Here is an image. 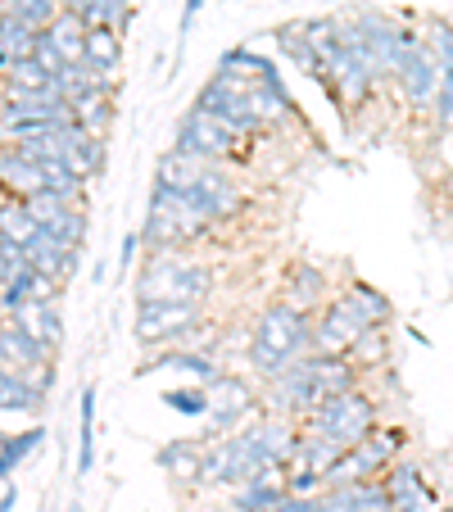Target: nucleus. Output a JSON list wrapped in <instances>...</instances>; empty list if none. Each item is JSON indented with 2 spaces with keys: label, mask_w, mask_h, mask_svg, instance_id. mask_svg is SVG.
Listing matches in <instances>:
<instances>
[{
  "label": "nucleus",
  "mask_w": 453,
  "mask_h": 512,
  "mask_svg": "<svg viewBox=\"0 0 453 512\" xmlns=\"http://www.w3.org/2000/svg\"><path fill=\"white\" fill-rule=\"evenodd\" d=\"M46 445V426H28V431H19V435H0V481H10L14 476V467L23 463V458L32 454V449H41Z\"/></svg>",
  "instance_id": "nucleus-29"
},
{
  "label": "nucleus",
  "mask_w": 453,
  "mask_h": 512,
  "mask_svg": "<svg viewBox=\"0 0 453 512\" xmlns=\"http://www.w3.org/2000/svg\"><path fill=\"white\" fill-rule=\"evenodd\" d=\"M64 145H68L64 159L78 168L82 177H96L100 168H105V136L87 132V127H78V123H68L64 127Z\"/></svg>",
  "instance_id": "nucleus-25"
},
{
  "label": "nucleus",
  "mask_w": 453,
  "mask_h": 512,
  "mask_svg": "<svg viewBox=\"0 0 453 512\" xmlns=\"http://www.w3.org/2000/svg\"><path fill=\"white\" fill-rule=\"evenodd\" d=\"M386 494L395 512H435V494L422 481L413 463H390L386 467Z\"/></svg>",
  "instance_id": "nucleus-16"
},
{
  "label": "nucleus",
  "mask_w": 453,
  "mask_h": 512,
  "mask_svg": "<svg viewBox=\"0 0 453 512\" xmlns=\"http://www.w3.org/2000/svg\"><path fill=\"white\" fill-rule=\"evenodd\" d=\"M50 73L37 64V59H14L10 68H5V87H19V91H50Z\"/></svg>",
  "instance_id": "nucleus-37"
},
{
  "label": "nucleus",
  "mask_w": 453,
  "mask_h": 512,
  "mask_svg": "<svg viewBox=\"0 0 453 512\" xmlns=\"http://www.w3.org/2000/svg\"><path fill=\"white\" fill-rule=\"evenodd\" d=\"M435 512H453V508H435Z\"/></svg>",
  "instance_id": "nucleus-48"
},
{
  "label": "nucleus",
  "mask_w": 453,
  "mask_h": 512,
  "mask_svg": "<svg viewBox=\"0 0 453 512\" xmlns=\"http://www.w3.org/2000/svg\"><path fill=\"white\" fill-rule=\"evenodd\" d=\"M5 318L14 322V327H23L32 340H37L41 349H46L50 358L59 354V345H64V318H59V304L55 300H32V304H19V309H10Z\"/></svg>",
  "instance_id": "nucleus-15"
},
{
  "label": "nucleus",
  "mask_w": 453,
  "mask_h": 512,
  "mask_svg": "<svg viewBox=\"0 0 453 512\" xmlns=\"http://www.w3.org/2000/svg\"><path fill=\"white\" fill-rule=\"evenodd\" d=\"M313 322L309 313H299L295 304L277 300L268 304V309L259 313V322H254V336H250V349H245V358H250V368L254 377H277L281 368H290L295 358H304L313 349L309 340Z\"/></svg>",
  "instance_id": "nucleus-4"
},
{
  "label": "nucleus",
  "mask_w": 453,
  "mask_h": 512,
  "mask_svg": "<svg viewBox=\"0 0 453 512\" xmlns=\"http://www.w3.org/2000/svg\"><path fill=\"white\" fill-rule=\"evenodd\" d=\"M164 404L182 417H204L209 413V390H195V386H177V390H164Z\"/></svg>",
  "instance_id": "nucleus-38"
},
{
  "label": "nucleus",
  "mask_w": 453,
  "mask_h": 512,
  "mask_svg": "<svg viewBox=\"0 0 453 512\" xmlns=\"http://www.w3.org/2000/svg\"><path fill=\"white\" fill-rule=\"evenodd\" d=\"M272 512H322V494H281V503Z\"/></svg>",
  "instance_id": "nucleus-42"
},
{
  "label": "nucleus",
  "mask_w": 453,
  "mask_h": 512,
  "mask_svg": "<svg viewBox=\"0 0 453 512\" xmlns=\"http://www.w3.org/2000/svg\"><path fill=\"white\" fill-rule=\"evenodd\" d=\"M164 368H173V372H191L195 381H204V386H209V381H218V363H213L209 354H200V349H173L168 345L164 354L155 358V363H141V368H136V377H145V372H164Z\"/></svg>",
  "instance_id": "nucleus-24"
},
{
  "label": "nucleus",
  "mask_w": 453,
  "mask_h": 512,
  "mask_svg": "<svg viewBox=\"0 0 453 512\" xmlns=\"http://www.w3.org/2000/svg\"><path fill=\"white\" fill-rule=\"evenodd\" d=\"M354 386H358V368L345 354H313L309 349L290 368H281L277 377H268V404L281 417H299L309 408H318L322 399L345 395Z\"/></svg>",
  "instance_id": "nucleus-2"
},
{
  "label": "nucleus",
  "mask_w": 453,
  "mask_h": 512,
  "mask_svg": "<svg viewBox=\"0 0 453 512\" xmlns=\"http://www.w3.org/2000/svg\"><path fill=\"white\" fill-rule=\"evenodd\" d=\"M46 390L32 386V377L0 368V413H41Z\"/></svg>",
  "instance_id": "nucleus-27"
},
{
  "label": "nucleus",
  "mask_w": 453,
  "mask_h": 512,
  "mask_svg": "<svg viewBox=\"0 0 453 512\" xmlns=\"http://www.w3.org/2000/svg\"><path fill=\"white\" fill-rule=\"evenodd\" d=\"M14 503H19V490H14V485H5V494H0V512H10Z\"/></svg>",
  "instance_id": "nucleus-46"
},
{
  "label": "nucleus",
  "mask_w": 453,
  "mask_h": 512,
  "mask_svg": "<svg viewBox=\"0 0 453 512\" xmlns=\"http://www.w3.org/2000/svg\"><path fill=\"white\" fill-rule=\"evenodd\" d=\"M32 59H37L41 68H46L50 78H55L59 68H64V59H59V50H55V46H50V41H46V32H41V37H37V50H32Z\"/></svg>",
  "instance_id": "nucleus-44"
},
{
  "label": "nucleus",
  "mask_w": 453,
  "mask_h": 512,
  "mask_svg": "<svg viewBox=\"0 0 453 512\" xmlns=\"http://www.w3.org/2000/svg\"><path fill=\"white\" fill-rule=\"evenodd\" d=\"M372 422H376L372 399L354 386V390H345V395H331V399H322L318 408H309V431L304 435H322L331 445L349 449L372 431Z\"/></svg>",
  "instance_id": "nucleus-8"
},
{
  "label": "nucleus",
  "mask_w": 453,
  "mask_h": 512,
  "mask_svg": "<svg viewBox=\"0 0 453 512\" xmlns=\"http://www.w3.org/2000/svg\"><path fill=\"white\" fill-rule=\"evenodd\" d=\"M82 23L87 28H114V32H127V23H132V0H87L82 5Z\"/></svg>",
  "instance_id": "nucleus-32"
},
{
  "label": "nucleus",
  "mask_w": 453,
  "mask_h": 512,
  "mask_svg": "<svg viewBox=\"0 0 453 512\" xmlns=\"http://www.w3.org/2000/svg\"><path fill=\"white\" fill-rule=\"evenodd\" d=\"M354 28H358V37L367 41V50H372L376 68H381V78H395L399 64H404V55H408V46L417 41V32L399 28L390 14H376V10L354 14Z\"/></svg>",
  "instance_id": "nucleus-11"
},
{
  "label": "nucleus",
  "mask_w": 453,
  "mask_h": 512,
  "mask_svg": "<svg viewBox=\"0 0 453 512\" xmlns=\"http://www.w3.org/2000/svg\"><path fill=\"white\" fill-rule=\"evenodd\" d=\"M23 259H28L41 277H50V281H59V286H64V281L78 272L82 254H78V245L59 241V236H50V232H37L28 245H23Z\"/></svg>",
  "instance_id": "nucleus-14"
},
{
  "label": "nucleus",
  "mask_w": 453,
  "mask_h": 512,
  "mask_svg": "<svg viewBox=\"0 0 453 512\" xmlns=\"http://www.w3.org/2000/svg\"><path fill=\"white\" fill-rule=\"evenodd\" d=\"M5 68H10V59H5V55H0V73H5Z\"/></svg>",
  "instance_id": "nucleus-47"
},
{
  "label": "nucleus",
  "mask_w": 453,
  "mask_h": 512,
  "mask_svg": "<svg viewBox=\"0 0 453 512\" xmlns=\"http://www.w3.org/2000/svg\"><path fill=\"white\" fill-rule=\"evenodd\" d=\"M286 494V476H263V481H245L236 485L232 494V508L236 512H272Z\"/></svg>",
  "instance_id": "nucleus-28"
},
{
  "label": "nucleus",
  "mask_w": 453,
  "mask_h": 512,
  "mask_svg": "<svg viewBox=\"0 0 453 512\" xmlns=\"http://www.w3.org/2000/svg\"><path fill=\"white\" fill-rule=\"evenodd\" d=\"M272 37H277V50L299 68V73H309V78H322V50L313 46V37L304 32V23H295V28H277Z\"/></svg>",
  "instance_id": "nucleus-26"
},
{
  "label": "nucleus",
  "mask_w": 453,
  "mask_h": 512,
  "mask_svg": "<svg viewBox=\"0 0 453 512\" xmlns=\"http://www.w3.org/2000/svg\"><path fill=\"white\" fill-rule=\"evenodd\" d=\"M435 118H440L444 127H453V68H444L440 73V91H435Z\"/></svg>",
  "instance_id": "nucleus-40"
},
{
  "label": "nucleus",
  "mask_w": 453,
  "mask_h": 512,
  "mask_svg": "<svg viewBox=\"0 0 453 512\" xmlns=\"http://www.w3.org/2000/svg\"><path fill=\"white\" fill-rule=\"evenodd\" d=\"M327 272L313 268V263H295V268L286 272V304H295L299 313H313L318 304H327Z\"/></svg>",
  "instance_id": "nucleus-20"
},
{
  "label": "nucleus",
  "mask_w": 453,
  "mask_h": 512,
  "mask_svg": "<svg viewBox=\"0 0 453 512\" xmlns=\"http://www.w3.org/2000/svg\"><path fill=\"white\" fill-rule=\"evenodd\" d=\"M209 440H222V435L241 431L254 417V390L245 377H232V372H218V381H209Z\"/></svg>",
  "instance_id": "nucleus-10"
},
{
  "label": "nucleus",
  "mask_w": 453,
  "mask_h": 512,
  "mask_svg": "<svg viewBox=\"0 0 453 512\" xmlns=\"http://www.w3.org/2000/svg\"><path fill=\"white\" fill-rule=\"evenodd\" d=\"M68 109H73V123L78 127H87V132H96V136H109V127H114V82H96L87 96H78Z\"/></svg>",
  "instance_id": "nucleus-21"
},
{
  "label": "nucleus",
  "mask_w": 453,
  "mask_h": 512,
  "mask_svg": "<svg viewBox=\"0 0 453 512\" xmlns=\"http://www.w3.org/2000/svg\"><path fill=\"white\" fill-rule=\"evenodd\" d=\"M299 449V431L290 417L272 413L263 422H245L241 431L222 435L218 445L200 458V481L209 485H245L263 476H281Z\"/></svg>",
  "instance_id": "nucleus-1"
},
{
  "label": "nucleus",
  "mask_w": 453,
  "mask_h": 512,
  "mask_svg": "<svg viewBox=\"0 0 453 512\" xmlns=\"http://www.w3.org/2000/svg\"><path fill=\"white\" fill-rule=\"evenodd\" d=\"M440 73H444V68L435 64V55L426 50V41L417 37L413 46H408L404 64H399L395 82L404 87V96H408V105H413V109H431L435 105V91H440Z\"/></svg>",
  "instance_id": "nucleus-13"
},
{
  "label": "nucleus",
  "mask_w": 453,
  "mask_h": 512,
  "mask_svg": "<svg viewBox=\"0 0 453 512\" xmlns=\"http://www.w3.org/2000/svg\"><path fill=\"white\" fill-rule=\"evenodd\" d=\"M0 14H14L19 23L41 32L59 14V0H0Z\"/></svg>",
  "instance_id": "nucleus-36"
},
{
  "label": "nucleus",
  "mask_w": 453,
  "mask_h": 512,
  "mask_svg": "<svg viewBox=\"0 0 453 512\" xmlns=\"http://www.w3.org/2000/svg\"><path fill=\"white\" fill-rule=\"evenodd\" d=\"M200 10H204V0H186V5H182V23H177V68H182L186 37H191V28H195V19H200Z\"/></svg>",
  "instance_id": "nucleus-41"
},
{
  "label": "nucleus",
  "mask_w": 453,
  "mask_h": 512,
  "mask_svg": "<svg viewBox=\"0 0 453 512\" xmlns=\"http://www.w3.org/2000/svg\"><path fill=\"white\" fill-rule=\"evenodd\" d=\"M96 467V386L82 390L78 404V476Z\"/></svg>",
  "instance_id": "nucleus-30"
},
{
  "label": "nucleus",
  "mask_w": 453,
  "mask_h": 512,
  "mask_svg": "<svg viewBox=\"0 0 453 512\" xmlns=\"http://www.w3.org/2000/svg\"><path fill=\"white\" fill-rule=\"evenodd\" d=\"M173 145L186 150V155L209 159V164H227V159L241 155V136L200 105H191L182 114V123H177V132H173Z\"/></svg>",
  "instance_id": "nucleus-9"
},
{
  "label": "nucleus",
  "mask_w": 453,
  "mask_h": 512,
  "mask_svg": "<svg viewBox=\"0 0 453 512\" xmlns=\"http://www.w3.org/2000/svg\"><path fill=\"white\" fill-rule=\"evenodd\" d=\"M209 232V223H204L200 213L191 209V200H186V191H173V186H150V209H145V227L136 236H141L145 250H182V245L200 241V236Z\"/></svg>",
  "instance_id": "nucleus-5"
},
{
  "label": "nucleus",
  "mask_w": 453,
  "mask_h": 512,
  "mask_svg": "<svg viewBox=\"0 0 453 512\" xmlns=\"http://www.w3.org/2000/svg\"><path fill=\"white\" fill-rule=\"evenodd\" d=\"M136 250H141V236L127 232V236H123V254H118V263H123V268H132V263H136Z\"/></svg>",
  "instance_id": "nucleus-45"
},
{
  "label": "nucleus",
  "mask_w": 453,
  "mask_h": 512,
  "mask_svg": "<svg viewBox=\"0 0 453 512\" xmlns=\"http://www.w3.org/2000/svg\"><path fill=\"white\" fill-rule=\"evenodd\" d=\"M37 232L41 227H37V218H32L28 200H10V195H5V200H0V236L14 245H28Z\"/></svg>",
  "instance_id": "nucleus-31"
},
{
  "label": "nucleus",
  "mask_w": 453,
  "mask_h": 512,
  "mask_svg": "<svg viewBox=\"0 0 453 512\" xmlns=\"http://www.w3.org/2000/svg\"><path fill=\"white\" fill-rule=\"evenodd\" d=\"M386 318H390V300L381 290L358 281L345 295H336V300L327 304V313L313 322V331H309L313 354H349L367 331L386 327Z\"/></svg>",
  "instance_id": "nucleus-3"
},
{
  "label": "nucleus",
  "mask_w": 453,
  "mask_h": 512,
  "mask_svg": "<svg viewBox=\"0 0 453 512\" xmlns=\"http://www.w3.org/2000/svg\"><path fill=\"white\" fill-rule=\"evenodd\" d=\"M37 28H28V23H19L14 14H0V55L10 59H32V50H37Z\"/></svg>",
  "instance_id": "nucleus-33"
},
{
  "label": "nucleus",
  "mask_w": 453,
  "mask_h": 512,
  "mask_svg": "<svg viewBox=\"0 0 453 512\" xmlns=\"http://www.w3.org/2000/svg\"><path fill=\"white\" fill-rule=\"evenodd\" d=\"M19 263H23V245H14V241H5V236H0V286L10 281V272L19 268Z\"/></svg>",
  "instance_id": "nucleus-43"
},
{
  "label": "nucleus",
  "mask_w": 453,
  "mask_h": 512,
  "mask_svg": "<svg viewBox=\"0 0 453 512\" xmlns=\"http://www.w3.org/2000/svg\"><path fill=\"white\" fill-rule=\"evenodd\" d=\"M41 32H46V41L59 50L64 64H82V50H87V23H82L78 10H59Z\"/></svg>",
  "instance_id": "nucleus-23"
},
{
  "label": "nucleus",
  "mask_w": 453,
  "mask_h": 512,
  "mask_svg": "<svg viewBox=\"0 0 453 512\" xmlns=\"http://www.w3.org/2000/svg\"><path fill=\"white\" fill-rule=\"evenodd\" d=\"M204 327V309L191 300H136V313H132V336L141 345H155V349H168V345H182L186 336Z\"/></svg>",
  "instance_id": "nucleus-7"
},
{
  "label": "nucleus",
  "mask_w": 453,
  "mask_h": 512,
  "mask_svg": "<svg viewBox=\"0 0 453 512\" xmlns=\"http://www.w3.org/2000/svg\"><path fill=\"white\" fill-rule=\"evenodd\" d=\"M209 159H200V155H186V150H177V145H168L164 155H159V164H155V182L159 186H173V191H191L195 182H200L204 173H209Z\"/></svg>",
  "instance_id": "nucleus-22"
},
{
  "label": "nucleus",
  "mask_w": 453,
  "mask_h": 512,
  "mask_svg": "<svg viewBox=\"0 0 453 512\" xmlns=\"http://www.w3.org/2000/svg\"><path fill=\"white\" fill-rule=\"evenodd\" d=\"M200 445H191V440H168L164 449H159V467L164 472H173V476H200Z\"/></svg>",
  "instance_id": "nucleus-35"
},
{
  "label": "nucleus",
  "mask_w": 453,
  "mask_h": 512,
  "mask_svg": "<svg viewBox=\"0 0 453 512\" xmlns=\"http://www.w3.org/2000/svg\"><path fill=\"white\" fill-rule=\"evenodd\" d=\"M32 300H59V281L41 277L37 268H32L28 259L19 263V268L10 272V281L0 286V313L19 309V304H32Z\"/></svg>",
  "instance_id": "nucleus-17"
},
{
  "label": "nucleus",
  "mask_w": 453,
  "mask_h": 512,
  "mask_svg": "<svg viewBox=\"0 0 453 512\" xmlns=\"http://www.w3.org/2000/svg\"><path fill=\"white\" fill-rule=\"evenodd\" d=\"M41 363H50L46 349H41L23 327H14L10 318L0 322V368H10V372H23V377H32V372L41 368Z\"/></svg>",
  "instance_id": "nucleus-18"
},
{
  "label": "nucleus",
  "mask_w": 453,
  "mask_h": 512,
  "mask_svg": "<svg viewBox=\"0 0 453 512\" xmlns=\"http://www.w3.org/2000/svg\"><path fill=\"white\" fill-rule=\"evenodd\" d=\"M186 200H191V209L200 213L209 227H218V223H227V218H236V213L245 209V191L236 186V177H227L218 164L209 168V173L200 177V182L186 191Z\"/></svg>",
  "instance_id": "nucleus-12"
},
{
  "label": "nucleus",
  "mask_w": 453,
  "mask_h": 512,
  "mask_svg": "<svg viewBox=\"0 0 453 512\" xmlns=\"http://www.w3.org/2000/svg\"><path fill=\"white\" fill-rule=\"evenodd\" d=\"M82 64L96 82H114L118 68H123V32L114 28H87V50H82Z\"/></svg>",
  "instance_id": "nucleus-19"
},
{
  "label": "nucleus",
  "mask_w": 453,
  "mask_h": 512,
  "mask_svg": "<svg viewBox=\"0 0 453 512\" xmlns=\"http://www.w3.org/2000/svg\"><path fill=\"white\" fill-rule=\"evenodd\" d=\"M41 173H46V191H55V195H64V200H78L82 204L87 177L68 164V159H46V164H41Z\"/></svg>",
  "instance_id": "nucleus-34"
},
{
  "label": "nucleus",
  "mask_w": 453,
  "mask_h": 512,
  "mask_svg": "<svg viewBox=\"0 0 453 512\" xmlns=\"http://www.w3.org/2000/svg\"><path fill=\"white\" fill-rule=\"evenodd\" d=\"M426 50L435 55L440 68H453V23L449 19H431V32H426Z\"/></svg>",
  "instance_id": "nucleus-39"
},
{
  "label": "nucleus",
  "mask_w": 453,
  "mask_h": 512,
  "mask_svg": "<svg viewBox=\"0 0 453 512\" xmlns=\"http://www.w3.org/2000/svg\"><path fill=\"white\" fill-rule=\"evenodd\" d=\"M213 281H218V272H213L209 263H195V259H182L177 250H164L150 259V268H141V277H136V300L204 304L213 295Z\"/></svg>",
  "instance_id": "nucleus-6"
}]
</instances>
